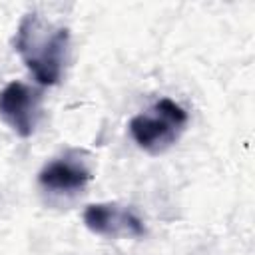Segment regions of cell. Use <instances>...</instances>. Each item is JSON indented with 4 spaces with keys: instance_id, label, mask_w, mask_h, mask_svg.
I'll return each instance as SVG.
<instances>
[{
    "instance_id": "7a4b0ae2",
    "label": "cell",
    "mask_w": 255,
    "mask_h": 255,
    "mask_svg": "<svg viewBox=\"0 0 255 255\" xmlns=\"http://www.w3.org/2000/svg\"><path fill=\"white\" fill-rule=\"evenodd\" d=\"M187 126V112L169 98H161L145 114H137L129 122L133 141L147 153H163L169 149Z\"/></svg>"
},
{
    "instance_id": "277c9868",
    "label": "cell",
    "mask_w": 255,
    "mask_h": 255,
    "mask_svg": "<svg viewBox=\"0 0 255 255\" xmlns=\"http://www.w3.org/2000/svg\"><path fill=\"white\" fill-rule=\"evenodd\" d=\"M84 223L86 227L96 235H133L141 237L145 233L141 219L129 211L128 207H122L118 203H92L84 211Z\"/></svg>"
},
{
    "instance_id": "5b68a950",
    "label": "cell",
    "mask_w": 255,
    "mask_h": 255,
    "mask_svg": "<svg viewBox=\"0 0 255 255\" xmlns=\"http://www.w3.org/2000/svg\"><path fill=\"white\" fill-rule=\"evenodd\" d=\"M90 179H92V171L86 165V161L72 153L46 163L42 171L38 173L40 185L50 191H58V193L80 191L86 187Z\"/></svg>"
},
{
    "instance_id": "6da1fadb",
    "label": "cell",
    "mask_w": 255,
    "mask_h": 255,
    "mask_svg": "<svg viewBox=\"0 0 255 255\" xmlns=\"http://www.w3.org/2000/svg\"><path fill=\"white\" fill-rule=\"evenodd\" d=\"M70 32L44 20L40 14H26L16 32V52L42 86L60 82L68 58Z\"/></svg>"
},
{
    "instance_id": "3957f363",
    "label": "cell",
    "mask_w": 255,
    "mask_h": 255,
    "mask_svg": "<svg viewBox=\"0 0 255 255\" xmlns=\"http://www.w3.org/2000/svg\"><path fill=\"white\" fill-rule=\"evenodd\" d=\"M42 114V96L38 90L10 82L0 90V118L20 137H30Z\"/></svg>"
}]
</instances>
